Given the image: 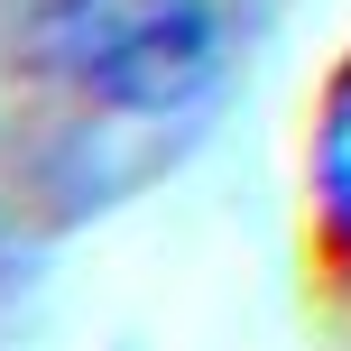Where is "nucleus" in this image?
Here are the masks:
<instances>
[{
    "label": "nucleus",
    "instance_id": "nucleus-2",
    "mask_svg": "<svg viewBox=\"0 0 351 351\" xmlns=\"http://www.w3.org/2000/svg\"><path fill=\"white\" fill-rule=\"evenodd\" d=\"M315 204H324V231L351 250V56L324 84V111H315Z\"/></svg>",
    "mask_w": 351,
    "mask_h": 351
},
{
    "label": "nucleus",
    "instance_id": "nucleus-1",
    "mask_svg": "<svg viewBox=\"0 0 351 351\" xmlns=\"http://www.w3.org/2000/svg\"><path fill=\"white\" fill-rule=\"evenodd\" d=\"M47 56L111 111H176L222 74V0H47Z\"/></svg>",
    "mask_w": 351,
    "mask_h": 351
}]
</instances>
